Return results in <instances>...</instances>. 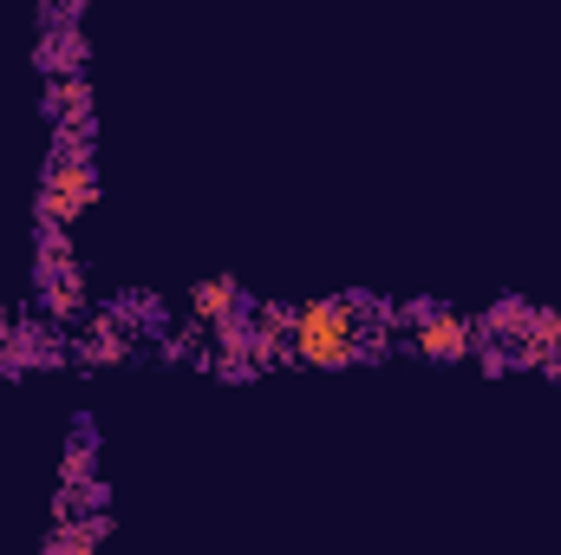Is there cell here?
Segmentation results:
<instances>
[{
	"mask_svg": "<svg viewBox=\"0 0 561 555\" xmlns=\"http://www.w3.org/2000/svg\"><path fill=\"white\" fill-rule=\"evenodd\" d=\"M255 340L268 366H353L373 353L366 301H294V307H255Z\"/></svg>",
	"mask_w": 561,
	"mask_h": 555,
	"instance_id": "6da1fadb",
	"label": "cell"
},
{
	"mask_svg": "<svg viewBox=\"0 0 561 555\" xmlns=\"http://www.w3.org/2000/svg\"><path fill=\"white\" fill-rule=\"evenodd\" d=\"M99 196V177H92V150H85V132H59V157L46 170V190H39V229L46 242H59Z\"/></svg>",
	"mask_w": 561,
	"mask_h": 555,
	"instance_id": "7a4b0ae2",
	"label": "cell"
},
{
	"mask_svg": "<svg viewBox=\"0 0 561 555\" xmlns=\"http://www.w3.org/2000/svg\"><path fill=\"white\" fill-rule=\"evenodd\" d=\"M412 347L431 360H470L483 347V327L470 314H450V307H424L419 327H412Z\"/></svg>",
	"mask_w": 561,
	"mask_h": 555,
	"instance_id": "3957f363",
	"label": "cell"
},
{
	"mask_svg": "<svg viewBox=\"0 0 561 555\" xmlns=\"http://www.w3.org/2000/svg\"><path fill=\"white\" fill-rule=\"evenodd\" d=\"M183 301H190V320H196V327H216V333H222L229 320H242V287H236L229 275L196 281V287H190Z\"/></svg>",
	"mask_w": 561,
	"mask_h": 555,
	"instance_id": "277c9868",
	"label": "cell"
},
{
	"mask_svg": "<svg viewBox=\"0 0 561 555\" xmlns=\"http://www.w3.org/2000/svg\"><path fill=\"white\" fill-rule=\"evenodd\" d=\"M131 353V327H118V320H99L85 340H79V366H112V360H125Z\"/></svg>",
	"mask_w": 561,
	"mask_h": 555,
	"instance_id": "5b68a950",
	"label": "cell"
}]
</instances>
